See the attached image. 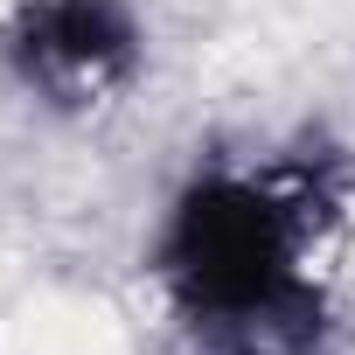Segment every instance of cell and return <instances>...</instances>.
Instances as JSON below:
<instances>
[{
    "instance_id": "cell-1",
    "label": "cell",
    "mask_w": 355,
    "mask_h": 355,
    "mask_svg": "<svg viewBox=\"0 0 355 355\" xmlns=\"http://www.w3.org/2000/svg\"><path fill=\"white\" fill-rule=\"evenodd\" d=\"M327 196L300 167L202 174L182 189L160 237L167 293L209 355H320Z\"/></svg>"
},
{
    "instance_id": "cell-2",
    "label": "cell",
    "mask_w": 355,
    "mask_h": 355,
    "mask_svg": "<svg viewBox=\"0 0 355 355\" xmlns=\"http://www.w3.org/2000/svg\"><path fill=\"white\" fill-rule=\"evenodd\" d=\"M21 77L56 105H91L132 70V15L119 0H35L15 28Z\"/></svg>"
}]
</instances>
